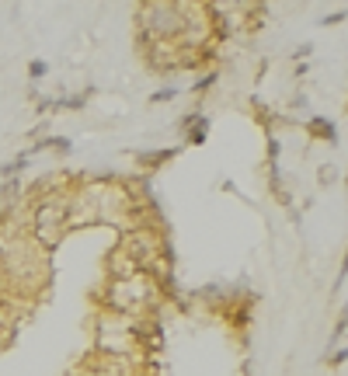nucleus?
<instances>
[{
    "label": "nucleus",
    "instance_id": "nucleus-1",
    "mask_svg": "<svg viewBox=\"0 0 348 376\" xmlns=\"http://www.w3.org/2000/svg\"><path fill=\"white\" fill-rule=\"evenodd\" d=\"M94 303L98 310H112V314H122V317H146V314H157L164 296L157 290V283L150 275H129V279H105L101 290H94Z\"/></svg>",
    "mask_w": 348,
    "mask_h": 376
},
{
    "label": "nucleus",
    "instance_id": "nucleus-2",
    "mask_svg": "<svg viewBox=\"0 0 348 376\" xmlns=\"http://www.w3.org/2000/svg\"><path fill=\"white\" fill-rule=\"evenodd\" d=\"M192 4H171V0H150L132 11L136 21V49L146 42H178L188 21Z\"/></svg>",
    "mask_w": 348,
    "mask_h": 376
},
{
    "label": "nucleus",
    "instance_id": "nucleus-3",
    "mask_svg": "<svg viewBox=\"0 0 348 376\" xmlns=\"http://www.w3.org/2000/svg\"><path fill=\"white\" fill-rule=\"evenodd\" d=\"M25 234L28 241H35L45 254L59 248L70 234L66 227V192H56V195H45V199H35L28 203V212H25Z\"/></svg>",
    "mask_w": 348,
    "mask_h": 376
},
{
    "label": "nucleus",
    "instance_id": "nucleus-4",
    "mask_svg": "<svg viewBox=\"0 0 348 376\" xmlns=\"http://www.w3.org/2000/svg\"><path fill=\"white\" fill-rule=\"evenodd\" d=\"M91 334H94V345H91L94 352H105V355H143L139 341L132 334V317L112 314V310H94Z\"/></svg>",
    "mask_w": 348,
    "mask_h": 376
},
{
    "label": "nucleus",
    "instance_id": "nucleus-5",
    "mask_svg": "<svg viewBox=\"0 0 348 376\" xmlns=\"http://www.w3.org/2000/svg\"><path fill=\"white\" fill-rule=\"evenodd\" d=\"M136 52H139V59L146 63L150 74H178V59H181L178 42H146Z\"/></svg>",
    "mask_w": 348,
    "mask_h": 376
},
{
    "label": "nucleus",
    "instance_id": "nucleus-6",
    "mask_svg": "<svg viewBox=\"0 0 348 376\" xmlns=\"http://www.w3.org/2000/svg\"><path fill=\"white\" fill-rule=\"evenodd\" d=\"M178 147H157V150H139L136 154V167L139 174H150V171H161L164 164H171Z\"/></svg>",
    "mask_w": 348,
    "mask_h": 376
},
{
    "label": "nucleus",
    "instance_id": "nucleus-7",
    "mask_svg": "<svg viewBox=\"0 0 348 376\" xmlns=\"http://www.w3.org/2000/svg\"><path fill=\"white\" fill-rule=\"evenodd\" d=\"M306 136L313 143H338V125L331 123L327 115H310L306 119Z\"/></svg>",
    "mask_w": 348,
    "mask_h": 376
},
{
    "label": "nucleus",
    "instance_id": "nucleus-8",
    "mask_svg": "<svg viewBox=\"0 0 348 376\" xmlns=\"http://www.w3.org/2000/svg\"><path fill=\"white\" fill-rule=\"evenodd\" d=\"M91 94H94V87H87V91H70V94H56V98H52V112H84L87 101H91Z\"/></svg>",
    "mask_w": 348,
    "mask_h": 376
},
{
    "label": "nucleus",
    "instance_id": "nucleus-9",
    "mask_svg": "<svg viewBox=\"0 0 348 376\" xmlns=\"http://www.w3.org/2000/svg\"><path fill=\"white\" fill-rule=\"evenodd\" d=\"M28 164H32V157H28V154L21 150V154H18L14 161H7V164H0V181H7V178H21V171H25V167H28Z\"/></svg>",
    "mask_w": 348,
    "mask_h": 376
},
{
    "label": "nucleus",
    "instance_id": "nucleus-10",
    "mask_svg": "<svg viewBox=\"0 0 348 376\" xmlns=\"http://www.w3.org/2000/svg\"><path fill=\"white\" fill-rule=\"evenodd\" d=\"M216 77H219V70H216V67H213V70H202V77L195 81V87H192V94H199V98H202V94H209V87L216 84Z\"/></svg>",
    "mask_w": 348,
    "mask_h": 376
},
{
    "label": "nucleus",
    "instance_id": "nucleus-11",
    "mask_svg": "<svg viewBox=\"0 0 348 376\" xmlns=\"http://www.w3.org/2000/svg\"><path fill=\"white\" fill-rule=\"evenodd\" d=\"M49 150L59 154V157H66V154H74V139L70 136H49Z\"/></svg>",
    "mask_w": 348,
    "mask_h": 376
},
{
    "label": "nucleus",
    "instance_id": "nucleus-12",
    "mask_svg": "<svg viewBox=\"0 0 348 376\" xmlns=\"http://www.w3.org/2000/svg\"><path fill=\"white\" fill-rule=\"evenodd\" d=\"M338 178H342V171H338L335 164H320V174H317V181H320L324 188H331V185H335Z\"/></svg>",
    "mask_w": 348,
    "mask_h": 376
},
{
    "label": "nucleus",
    "instance_id": "nucleus-13",
    "mask_svg": "<svg viewBox=\"0 0 348 376\" xmlns=\"http://www.w3.org/2000/svg\"><path fill=\"white\" fill-rule=\"evenodd\" d=\"M181 94V87H161V91H153L150 94V105H164V101H174Z\"/></svg>",
    "mask_w": 348,
    "mask_h": 376
},
{
    "label": "nucleus",
    "instance_id": "nucleus-14",
    "mask_svg": "<svg viewBox=\"0 0 348 376\" xmlns=\"http://www.w3.org/2000/svg\"><path fill=\"white\" fill-rule=\"evenodd\" d=\"M28 77H32V81L49 77V63H45V59H28Z\"/></svg>",
    "mask_w": 348,
    "mask_h": 376
},
{
    "label": "nucleus",
    "instance_id": "nucleus-15",
    "mask_svg": "<svg viewBox=\"0 0 348 376\" xmlns=\"http://www.w3.org/2000/svg\"><path fill=\"white\" fill-rule=\"evenodd\" d=\"M342 21H345V7H338V11H331V14L320 18V25H342Z\"/></svg>",
    "mask_w": 348,
    "mask_h": 376
},
{
    "label": "nucleus",
    "instance_id": "nucleus-16",
    "mask_svg": "<svg viewBox=\"0 0 348 376\" xmlns=\"http://www.w3.org/2000/svg\"><path fill=\"white\" fill-rule=\"evenodd\" d=\"M279 154H282V143H279V139L272 136V139H268V161H275Z\"/></svg>",
    "mask_w": 348,
    "mask_h": 376
},
{
    "label": "nucleus",
    "instance_id": "nucleus-17",
    "mask_svg": "<svg viewBox=\"0 0 348 376\" xmlns=\"http://www.w3.org/2000/svg\"><path fill=\"white\" fill-rule=\"evenodd\" d=\"M310 52H313V45H310V42H306V45H296V49H293V56H296L300 63H303V56H310Z\"/></svg>",
    "mask_w": 348,
    "mask_h": 376
},
{
    "label": "nucleus",
    "instance_id": "nucleus-18",
    "mask_svg": "<svg viewBox=\"0 0 348 376\" xmlns=\"http://www.w3.org/2000/svg\"><path fill=\"white\" fill-rule=\"evenodd\" d=\"M345 338V314H338V324H335V341Z\"/></svg>",
    "mask_w": 348,
    "mask_h": 376
},
{
    "label": "nucleus",
    "instance_id": "nucleus-19",
    "mask_svg": "<svg viewBox=\"0 0 348 376\" xmlns=\"http://www.w3.org/2000/svg\"><path fill=\"white\" fill-rule=\"evenodd\" d=\"M306 105H310V101H306L303 91H300V94H293V108H306Z\"/></svg>",
    "mask_w": 348,
    "mask_h": 376
},
{
    "label": "nucleus",
    "instance_id": "nucleus-20",
    "mask_svg": "<svg viewBox=\"0 0 348 376\" xmlns=\"http://www.w3.org/2000/svg\"><path fill=\"white\" fill-rule=\"evenodd\" d=\"M342 363H345V348H338V352H335V355H331V366H335V370H338V366H342Z\"/></svg>",
    "mask_w": 348,
    "mask_h": 376
}]
</instances>
